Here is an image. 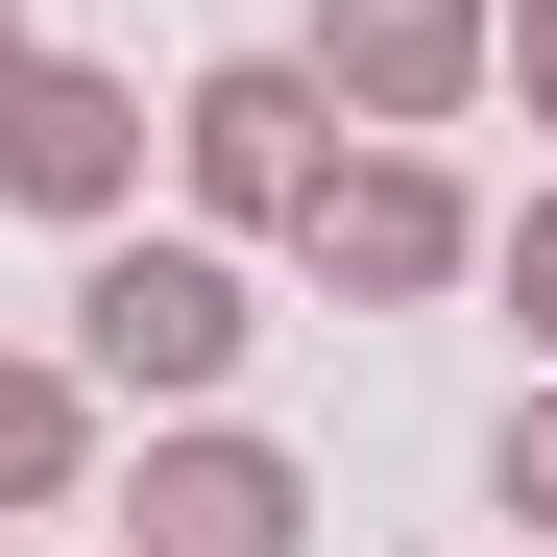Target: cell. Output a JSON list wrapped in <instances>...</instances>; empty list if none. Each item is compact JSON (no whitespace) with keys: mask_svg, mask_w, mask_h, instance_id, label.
<instances>
[{"mask_svg":"<svg viewBox=\"0 0 557 557\" xmlns=\"http://www.w3.org/2000/svg\"><path fill=\"white\" fill-rule=\"evenodd\" d=\"M243 339H267V315H243L219 243H122V219H98V267H73V388H98V412H219Z\"/></svg>","mask_w":557,"mask_h":557,"instance_id":"cell-1","label":"cell"},{"mask_svg":"<svg viewBox=\"0 0 557 557\" xmlns=\"http://www.w3.org/2000/svg\"><path fill=\"white\" fill-rule=\"evenodd\" d=\"M315 292L339 315H412V292H460V267H485V195H460L436 146H388V122H339V170H315Z\"/></svg>","mask_w":557,"mask_h":557,"instance_id":"cell-2","label":"cell"},{"mask_svg":"<svg viewBox=\"0 0 557 557\" xmlns=\"http://www.w3.org/2000/svg\"><path fill=\"white\" fill-rule=\"evenodd\" d=\"M170 170H195V219H219V243H292V219H315V170H339L315 49H219L195 98H170Z\"/></svg>","mask_w":557,"mask_h":557,"instance_id":"cell-3","label":"cell"},{"mask_svg":"<svg viewBox=\"0 0 557 557\" xmlns=\"http://www.w3.org/2000/svg\"><path fill=\"white\" fill-rule=\"evenodd\" d=\"M122 557H315L292 436H243V412H170V436H146V485H122Z\"/></svg>","mask_w":557,"mask_h":557,"instance_id":"cell-4","label":"cell"},{"mask_svg":"<svg viewBox=\"0 0 557 557\" xmlns=\"http://www.w3.org/2000/svg\"><path fill=\"white\" fill-rule=\"evenodd\" d=\"M0 195L98 243V219L146 195V73H98V49H25V73H0Z\"/></svg>","mask_w":557,"mask_h":557,"instance_id":"cell-5","label":"cell"},{"mask_svg":"<svg viewBox=\"0 0 557 557\" xmlns=\"http://www.w3.org/2000/svg\"><path fill=\"white\" fill-rule=\"evenodd\" d=\"M315 98L388 122V146H436L460 98H485V0H315Z\"/></svg>","mask_w":557,"mask_h":557,"instance_id":"cell-6","label":"cell"},{"mask_svg":"<svg viewBox=\"0 0 557 557\" xmlns=\"http://www.w3.org/2000/svg\"><path fill=\"white\" fill-rule=\"evenodd\" d=\"M73 485H98V388L0 339V509H73Z\"/></svg>","mask_w":557,"mask_h":557,"instance_id":"cell-7","label":"cell"},{"mask_svg":"<svg viewBox=\"0 0 557 557\" xmlns=\"http://www.w3.org/2000/svg\"><path fill=\"white\" fill-rule=\"evenodd\" d=\"M485 509H509V533H533V557H557V388H533V412H509V436H485Z\"/></svg>","mask_w":557,"mask_h":557,"instance_id":"cell-8","label":"cell"},{"mask_svg":"<svg viewBox=\"0 0 557 557\" xmlns=\"http://www.w3.org/2000/svg\"><path fill=\"white\" fill-rule=\"evenodd\" d=\"M485 73H509V98L557 122V0H485Z\"/></svg>","mask_w":557,"mask_h":557,"instance_id":"cell-9","label":"cell"},{"mask_svg":"<svg viewBox=\"0 0 557 557\" xmlns=\"http://www.w3.org/2000/svg\"><path fill=\"white\" fill-rule=\"evenodd\" d=\"M485 267H509V315L557 339V195H533V219H485Z\"/></svg>","mask_w":557,"mask_h":557,"instance_id":"cell-10","label":"cell"},{"mask_svg":"<svg viewBox=\"0 0 557 557\" xmlns=\"http://www.w3.org/2000/svg\"><path fill=\"white\" fill-rule=\"evenodd\" d=\"M25 49H49V25H25V0H0V73H25Z\"/></svg>","mask_w":557,"mask_h":557,"instance_id":"cell-11","label":"cell"}]
</instances>
